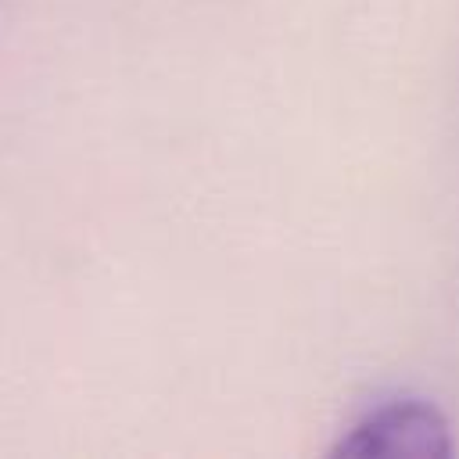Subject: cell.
I'll return each instance as SVG.
<instances>
[{
    "mask_svg": "<svg viewBox=\"0 0 459 459\" xmlns=\"http://www.w3.org/2000/svg\"><path fill=\"white\" fill-rule=\"evenodd\" d=\"M455 452L448 420L437 405L420 398L387 402L366 412L330 455L344 459H448Z\"/></svg>",
    "mask_w": 459,
    "mask_h": 459,
    "instance_id": "6da1fadb",
    "label": "cell"
}]
</instances>
